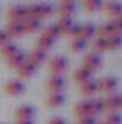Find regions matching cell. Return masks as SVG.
<instances>
[{"instance_id": "cell-28", "label": "cell", "mask_w": 122, "mask_h": 124, "mask_svg": "<svg viewBox=\"0 0 122 124\" xmlns=\"http://www.w3.org/2000/svg\"><path fill=\"white\" fill-rule=\"evenodd\" d=\"M14 53H18V48L14 46V45H11V43H7L3 45V46H0V57H11V56L14 54Z\"/></svg>"}, {"instance_id": "cell-30", "label": "cell", "mask_w": 122, "mask_h": 124, "mask_svg": "<svg viewBox=\"0 0 122 124\" xmlns=\"http://www.w3.org/2000/svg\"><path fill=\"white\" fill-rule=\"evenodd\" d=\"M41 35L54 41L59 37V32H57V29H56V26H48V27H44V30H43V33H41Z\"/></svg>"}, {"instance_id": "cell-7", "label": "cell", "mask_w": 122, "mask_h": 124, "mask_svg": "<svg viewBox=\"0 0 122 124\" xmlns=\"http://www.w3.org/2000/svg\"><path fill=\"white\" fill-rule=\"evenodd\" d=\"M3 89H5V92H7L8 95H21V94H24V91H25V86L21 83V81H8L7 84L3 86Z\"/></svg>"}, {"instance_id": "cell-15", "label": "cell", "mask_w": 122, "mask_h": 124, "mask_svg": "<svg viewBox=\"0 0 122 124\" xmlns=\"http://www.w3.org/2000/svg\"><path fill=\"white\" fill-rule=\"evenodd\" d=\"M119 108H121L119 95H109L103 100V110H106V111H116Z\"/></svg>"}, {"instance_id": "cell-1", "label": "cell", "mask_w": 122, "mask_h": 124, "mask_svg": "<svg viewBox=\"0 0 122 124\" xmlns=\"http://www.w3.org/2000/svg\"><path fill=\"white\" fill-rule=\"evenodd\" d=\"M64 88H65V81H64L62 77L52 75V77H49L44 81V89H46L48 92H51V94H60Z\"/></svg>"}, {"instance_id": "cell-19", "label": "cell", "mask_w": 122, "mask_h": 124, "mask_svg": "<svg viewBox=\"0 0 122 124\" xmlns=\"http://www.w3.org/2000/svg\"><path fill=\"white\" fill-rule=\"evenodd\" d=\"M24 61H25V56L22 54V53L18 51V53H14V54L11 56V57L7 59V65H8V69H13V70H14V69H18V67L21 65Z\"/></svg>"}, {"instance_id": "cell-31", "label": "cell", "mask_w": 122, "mask_h": 124, "mask_svg": "<svg viewBox=\"0 0 122 124\" xmlns=\"http://www.w3.org/2000/svg\"><path fill=\"white\" fill-rule=\"evenodd\" d=\"M92 48H93V51H95V54H98V53H101V51H108L106 40H105V38H97V40L92 43Z\"/></svg>"}, {"instance_id": "cell-5", "label": "cell", "mask_w": 122, "mask_h": 124, "mask_svg": "<svg viewBox=\"0 0 122 124\" xmlns=\"http://www.w3.org/2000/svg\"><path fill=\"white\" fill-rule=\"evenodd\" d=\"M116 86H117V81L113 77H105V78H101V80L97 81V91L105 92V94L113 92L116 89Z\"/></svg>"}, {"instance_id": "cell-14", "label": "cell", "mask_w": 122, "mask_h": 124, "mask_svg": "<svg viewBox=\"0 0 122 124\" xmlns=\"http://www.w3.org/2000/svg\"><path fill=\"white\" fill-rule=\"evenodd\" d=\"M72 78H73V81H75L76 84H81V86H83L84 83L90 81V73L81 67V69H78V70H75V72H73Z\"/></svg>"}, {"instance_id": "cell-36", "label": "cell", "mask_w": 122, "mask_h": 124, "mask_svg": "<svg viewBox=\"0 0 122 124\" xmlns=\"http://www.w3.org/2000/svg\"><path fill=\"white\" fill-rule=\"evenodd\" d=\"M48 124H65V121L62 118H52V119L48 121Z\"/></svg>"}, {"instance_id": "cell-26", "label": "cell", "mask_w": 122, "mask_h": 124, "mask_svg": "<svg viewBox=\"0 0 122 124\" xmlns=\"http://www.w3.org/2000/svg\"><path fill=\"white\" fill-rule=\"evenodd\" d=\"M83 8L87 13H95V11L101 10V2H98V0H86L83 3Z\"/></svg>"}, {"instance_id": "cell-11", "label": "cell", "mask_w": 122, "mask_h": 124, "mask_svg": "<svg viewBox=\"0 0 122 124\" xmlns=\"http://www.w3.org/2000/svg\"><path fill=\"white\" fill-rule=\"evenodd\" d=\"M46 61V53H41V51H32L30 54H27V59H25V62H29L30 65L33 67H38L40 64H43V62Z\"/></svg>"}, {"instance_id": "cell-10", "label": "cell", "mask_w": 122, "mask_h": 124, "mask_svg": "<svg viewBox=\"0 0 122 124\" xmlns=\"http://www.w3.org/2000/svg\"><path fill=\"white\" fill-rule=\"evenodd\" d=\"M92 37H95V27H93L92 24H84V26H79L76 38H79V40H83V41H87V40H90Z\"/></svg>"}, {"instance_id": "cell-38", "label": "cell", "mask_w": 122, "mask_h": 124, "mask_svg": "<svg viewBox=\"0 0 122 124\" xmlns=\"http://www.w3.org/2000/svg\"><path fill=\"white\" fill-rule=\"evenodd\" d=\"M119 102H121V108H122V94L119 95Z\"/></svg>"}, {"instance_id": "cell-39", "label": "cell", "mask_w": 122, "mask_h": 124, "mask_svg": "<svg viewBox=\"0 0 122 124\" xmlns=\"http://www.w3.org/2000/svg\"><path fill=\"white\" fill-rule=\"evenodd\" d=\"M116 19H119V21L122 22V13H121V15H119V16H117V18H116Z\"/></svg>"}, {"instance_id": "cell-9", "label": "cell", "mask_w": 122, "mask_h": 124, "mask_svg": "<svg viewBox=\"0 0 122 124\" xmlns=\"http://www.w3.org/2000/svg\"><path fill=\"white\" fill-rule=\"evenodd\" d=\"M5 33L8 38H19L24 35V29H22V22H10L5 29Z\"/></svg>"}, {"instance_id": "cell-3", "label": "cell", "mask_w": 122, "mask_h": 124, "mask_svg": "<svg viewBox=\"0 0 122 124\" xmlns=\"http://www.w3.org/2000/svg\"><path fill=\"white\" fill-rule=\"evenodd\" d=\"M75 11H76V5L72 0H64L57 7V13L60 15V19H72Z\"/></svg>"}, {"instance_id": "cell-33", "label": "cell", "mask_w": 122, "mask_h": 124, "mask_svg": "<svg viewBox=\"0 0 122 124\" xmlns=\"http://www.w3.org/2000/svg\"><path fill=\"white\" fill-rule=\"evenodd\" d=\"M103 124H122V119H121L119 115L113 113V115H109V116L103 121Z\"/></svg>"}, {"instance_id": "cell-24", "label": "cell", "mask_w": 122, "mask_h": 124, "mask_svg": "<svg viewBox=\"0 0 122 124\" xmlns=\"http://www.w3.org/2000/svg\"><path fill=\"white\" fill-rule=\"evenodd\" d=\"M105 40H106L108 51H111V49H117V48L122 46V37L121 35H109V37H106Z\"/></svg>"}, {"instance_id": "cell-32", "label": "cell", "mask_w": 122, "mask_h": 124, "mask_svg": "<svg viewBox=\"0 0 122 124\" xmlns=\"http://www.w3.org/2000/svg\"><path fill=\"white\" fill-rule=\"evenodd\" d=\"M111 26V30H113V35H121L122 37V22L119 19H114V21L109 22Z\"/></svg>"}, {"instance_id": "cell-12", "label": "cell", "mask_w": 122, "mask_h": 124, "mask_svg": "<svg viewBox=\"0 0 122 124\" xmlns=\"http://www.w3.org/2000/svg\"><path fill=\"white\" fill-rule=\"evenodd\" d=\"M14 116L18 121H30V118L33 116V108L29 105H22L14 111Z\"/></svg>"}, {"instance_id": "cell-4", "label": "cell", "mask_w": 122, "mask_h": 124, "mask_svg": "<svg viewBox=\"0 0 122 124\" xmlns=\"http://www.w3.org/2000/svg\"><path fill=\"white\" fill-rule=\"evenodd\" d=\"M67 67H68V62H67V59L65 57H54L49 61V72L54 73L56 77H60V73L65 72L67 70Z\"/></svg>"}, {"instance_id": "cell-40", "label": "cell", "mask_w": 122, "mask_h": 124, "mask_svg": "<svg viewBox=\"0 0 122 124\" xmlns=\"http://www.w3.org/2000/svg\"><path fill=\"white\" fill-rule=\"evenodd\" d=\"M95 124H103V123H95Z\"/></svg>"}, {"instance_id": "cell-18", "label": "cell", "mask_w": 122, "mask_h": 124, "mask_svg": "<svg viewBox=\"0 0 122 124\" xmlns=\"http://www.w3.org/2000/svg\"><path fill=\"white\" fill-rule=\"evenodd\" d=\"M40 24L41 22L36 21V19H24L22 21V29H24V33H35L40 30Z\"/></svg>"}, {"instance_id": "cell-25", "label": "cell", "mask_w": 122, "mask_h": 124, "mask_svg": "<svg viewBox=\"0 0 122 124\" xmlns=\"http://www.w3.org/2000/svg\"><path fill=\"white\" fill-rule=\"evenodd\" d=\"M87 103H89V110H90L92 118L95 116V115H98V113H101V111H103V102H101V100H98V99L87 100Z\"/></svg>"}, {"instance_id": "cell-2", "label": "cell", "mask_w": 122, "mask_h": 124, "mask_svg": "<svg viewBox=\"0 0 122 124\" xmlns=\"http://www.w3.org/2000/svg\"><path fill=\"white\" fill-rule=\"evenodd\" d=\"M101 67V59L98 54H95V53H89V54L84 56L83 59V69L87 70V72H97L98 69Z\"/></svg>"}, {"instance_id": "cell-27", "label": "cell", "mask_w": 122, "mask_h": 124, "mask_svg": "<svg viewBox=\"0 0 122 124\" xmlns=\"http://www.w3.org/2000/svg\"><path fill=\"white\" fill-rule=\"evenodd\" d=\"M95 35H97V38H106V37L113 35L109 22H108V24H101L100 27H95Z\"/></svg>"}, {"instance_id": "cell-29", "label": "cell", "mask_w": 122, "mask_h": 124, "mask_svg": "<svg viewBox=\"0 0 122 124\" xmlns=\"http://www.w3.org/2000/svg\"><path fill=\"white\" fill-rule=\"evenodd\" d=\"M68 49L72 53H75V54H78V53H81V51H84V49H86V41L79 40V38H75V40L70 43Z\"/></svg>"}, {"instance_id": "cell-35", "label": "cell", "mask_w": 122, "mask_h": 124, "mask_svg": "<svg viewBox=\"0 0 122 124\" xmlns=\"http://www.w3.org/2000/svg\"><path fill=\"white\" fill-rule=\"evenodd\" d=\"M78 124H95V121H93V118L86 116V118H79V119H78Z\"/></svg>"}, {"instance_id": "cell-21", "label": "cell", "mask_w": 122, "mask_h": 124, "mask_svg": "<svg viewBox=\"0 0 122 124\" xmlns=\"http://www.w3.org/2000/svg\"><path fill=\"white\" fill-rule=\"evenodd\" d=\"M52 15V7L48 3H41V5H36V18L40 19H48L49 16Z\"/></svg>"}, {"instance_id": "cell-34", "label": "cell", "mask_w": 122, "mask_h": 124, "mask_svg": "<svg viewBox=\"0 0 122 124\" xmlns=\"http://www.w3.org/2000/svg\"><path fill=\"white\" fill-rule=\"evenodd\" d=\"M8 35L5 33V30H0V46H3V45H7L8 43Z\"/></svg>"}, {"instance_id": "cell-22", "label": "cell", "mask_w": 122, "mask_h": 124, "mask_svg": "<svg viewBox=\"0 0 122 124\" xmlns=\"http://www.w3.org/2000/svg\"><path fill=\"white\" fill-rule=\"evenodd\" d=\"M52 43H54L52 40H49V38H46V37H43V35H40L38 38H36V43H35V46H36V51L46 53L48 49H49V48L52 46Z\"/></svg>"}, {"instance_id": "cell-20", "label": "cell", "mask_w": 122, "mask_h": 124, "mask_svg": "<svg viewBox=\"0 0 122 124\" xmlns=\"http://www.w3.org/2000/svg\"><path fill=\"white\" fill-rule=\"evenodd\" d=\"M65 102V97L64 94H51L49 97L46 99V107H49V108H57V107H60L62 103Z\"/></svg>"}, {"instance_id": "cell-13", "label": "cell", "mask_w": 122, "mask_h": 124, "mask_svg": "<svg viewBox=\"0 0 122 124\" xmlns=\"http://www.w3.org/2000/svg\"><path fill=\"white\" fill-rule=\"evenodd\" d=\"M73 115H76L78 118H86V116L92 118V115H90V110H89V103H87V100L76 103V105L73 107Z\"/></svg>"}, {"instance_id": "cell-37", "label": "cell", "mask_w": 122, "mask_h": 124, "mask_svg": "<svg viewBox=\"0 0 122 124\" xmlns=\"http://www.w3.org/2000/svg\"><path fill=\"white\" fill-rule=\"evenodd\" d=\"M16 124H33L32 121H18Z\"/></svg>"}, {"instance_id": "cell-23", "label": "cell", "mask_w": 122, "mask_h": 124, "mask_svg": "<svg viewBox=\"0 0 122 124\" xmlns=\"http://www.w3.org/2000/svg\"><path fill=\"white\" fill-rule=\"evenodd\" d=\"M79 92H81V95H84V97H90V95H93L97 92V83L87 81V83H84L83 86L79 88Z\"/></svg>"}, {"instance_id": "cell-8", "label": "cell", "mask_w": 122, "mask_h": 124, "mask_svg": "<svg viewBox=\"0 0 122 124\" xmlns=\"http://www.w3.org/2000/svg\"><path fill=\"white\" fill-rule=\"evenodd\" d=\"M56 29H57L59 35H65V37H70V33H72V29H73V21L72 19H59L56 24Z\"/></svg>"}, {"instance_id": "cell-17", "label": "cell", "mask_w": 122, "mask_h": 124, "mask_svg": "<svg viewBox=\"0 0 122 124\" xmlns=\"http://www.w3.org/2000/svg\"><path fill=\"white\" fill-rule=\"evenodd\" d=\"M103 10H105V13H106L108 16H116V18H117V16L122 13V5L119 3V2H108V3L103 7Z\"/></svg>"}, {"instance_id": "cell-6", "label": "cell", "mask_w": 122, "mask_h": 124, "mask_svg": "<svg viewBox=\"0 0 122 124\" xmlns=\"http://www.w3.org/2000/svg\"><path fill=\"white\" fill-rule=\"evenodd\" d=\"M7 19L10 22H22L25 19V8L24 7H11L7 13Z\"/></svg>"}, {"instance_id": "cell-16", "label": "cell", "mask_w": 122, "mask_h": 124, "mask_svg": "<svg viewBox=\"0 0 122 124\" xmlns=\"http://www.w3.org/2000/svg\"><path fill=\"white\" fill-rule=\"evenodd\" d=\"M16 70H18V75H19L21 78H30V77H33V73H35L36 67L30 65L29 62H25V61H24Z\"/></svg>"}]
</instances>
